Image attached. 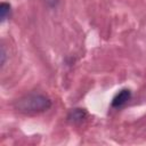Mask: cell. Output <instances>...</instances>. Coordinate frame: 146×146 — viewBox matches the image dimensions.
Segmentation results:
<instances>
[{"mask_svg": "<svg viewBox=\"0 0 146 146\" xmlns=\"http://www.w3.org/2000/svg\"><path fill=\"white\" fill-rule=\"evenodd\" d=\"M87 116V112L83 108H74L68 113V121L72 123H79L82 122Z\"/></svg>", "mask_w": 146, "mask_h": 146, "instance_id": "obj_3", "label": "cell"}, {"mask_svg": "<svg viewBox=\"0 0 146 146\" xmlns=\"http://www.w3.org/2000/svg\"><path fill=\"white\" fill-rule=\"evenodd\" d=\"M130 98H131V91L129 89H122L114 96L112 100V107L120 108L123 105H125Z\"/></svg>", "mask_w": 146, "mask_h": 146, "instance_id": "obj_2", "label": "cell"}, {"mask_svg": "<svg viewBox=\"0 0 146 146\" xmlns=\"http://www.w3.org/2000/svg\"><path fill=\"white\" fill-rule=\"evenodd\" d=\"M10 14V5L7 2H1L0 5V15H1V22L6 21V18Z\"/></svg>", "mask_w": 146, "mask_h": 146, "instance_id": "obj_4", "label": "cell"}, {"mask_svg": "<svg viewBox=\"0 0 146 146\" xmlns=\"http://www.w3.org/2000/svg\"><path fill=\"white\" fill-rule=\"evenodd\" d=\"M51 106V102L48 97L38 94L26 95L15 103V108L18 112L25 114H35L47 111Z\"/></svg>", "mask_w": 146, "mask_h": 146, "instance_id": "obj_1", "label": "cell"}, {"mask_svg": "<svg viewBox=\"0 0 146 146\" xmlns=\"http://www.w3.org/2000/svg\"><path fill=\"white\" fill-rule=\"evenodd\" d=\"M5 58H6V54H5L3 48H1V64L5 63Z\"/></svg>", "mask_w": 146, "mask_h": 146, "instance_id": "obj_5", "label": "cell"}]
</instances>
